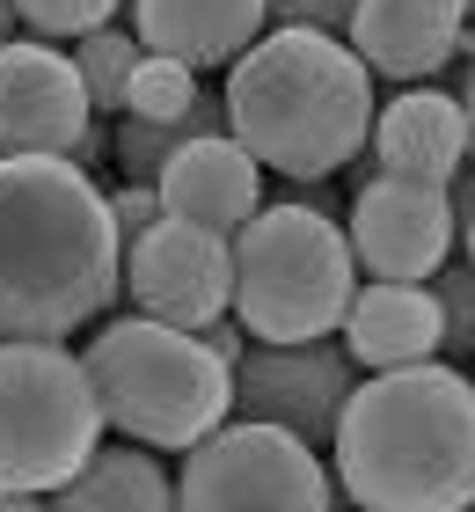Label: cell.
Wrapping results in <instances>:
<instances>
[{
    "instance_id": "f1b7e54d",
    "label": "cell",
    "mask_w": 475,
    "mask_h": 512,
    "mask_svg": "<svg viewBox=\"0 0 475 512\" xmlns=\"http://www.w3.org/2000/svg\"><path fill=\"white\" fill-rule=\"evenodd\" d=\"M8 30H22V22H15V0H0V44H8Z\"/></svg>"
},
{
    "instance_id": "7a4b0ae2",
    "label": "cell",
    "mask_w": 475,
    "mask_h": 512,
    "mask_svg": "<svg viewBox=\"0 0 475 512\" xmlns=\"http://www.w3.org/2000/svg\"><path fill=\"white\" fill-rule=\"evenodd\" d=\"M329 476L359 512H468L475 381L446 359L366 374L329 439Z\"/></svg>"
},
{
    "instance_id": "6da1fadb",
    "label": "cell",
    "mask_w": 475,
    "mask_h": 512,
    "mask_svg": "<svg viewBox=\"0 0 475 512\" xmlns=\"http://www.w3.org/2000/svg\"><path fill=\"white\" fill-rule=\"evenodd\" d=\"M125 293L110 191L81 161H0V344H66Z\"/></svg>"
},
{
    "instance_id": "7c38bea8",
    "label": "cell",
    "mask_w": 475,
    "mask_h": 512,
    "mask_svg": "<svg viewBox=\"0 0 475 512\" xmlns=\"http://www.w3.org/2000/svg\"><path fill=\"white\" fill-rule=\"evenodd\" d=\"M161 191V213L190 220V227H212V235H242V227L264 213V161H256L234 132H212V139H190L176 147V161L154 176Z\"/></svg>"
},
{
    "instance_id": "277c9868",
    "label": "cell",
    "mask_w": 475,
    "mask_h": 512,
    "mask_svg": "<svg viewBox=\"0 0 475 512\" xmlns=\"http://www.w3.org/2000/svg\"><path fill=\"white\" fill-rule=\"evenodd\" d=\"M88 388L110 432L154 454H190L234 417V366L198 330L154 315H117L88 337Z\"/></svg>"
},
{
    "instance_id": "4fadbf2b",
    "label": "cell",
    "mask_w": 475,
    "mask_h": 512,
    "mask_svg": "<svg viewBox=\"0 0 475 512\" xmlns=\"http://www.w3.org/2000/svg\"><path fill=\"white\" fill-rule=\"evenodd\" d=\"M468 0H359L344 44L373 66V81H432L454 66Z\"/></svg>"
},
{
    "instance_id": "30bf717a",
    "label": "cell",
    "mask_w": 475,
    "mask_h": 512,
    "mask_svg": "<svg viewBox=\"0 0 475 512\" xmlns=\"http://www.w3.org/2000/svg\"><path fill=\"white\" fill-rule=\"evenodd\" d=\"M359 388V366L337 337L322 344H249L234 359V417H256V425H278L307 439V447H329L337 439V417Z\"/></svg>"
},
{
    "instance_id": "9c48e42d",
    "label": "cell",
    "mask_w": 475,
    "mask_h": 512,
    "mask_svg": "<svg viewBox=\"0 0 475 512\" xmlns=\"http://www.w3.org/2000/svg\"><path fill=\"white\" fill-rule=\"evenodd\" d=\"M125 300L132 315L212 330L220 315H234V242L161 213L139 242H125Z\"/></svg>"
},
{
    "instance_id": "5bb4252c",
    "label": "cell",
    "mask_w": 475,
    "mask_h": 512,
    "mask_svg": "<svg viewBox=\"0 0 475 512\" xmlns=\"http://www.w3.org/2000/svg\"><path fill=\"white\" fill-rule=\"evenodd\" d=\"M373 169L402 183H454L468 169V110L446 88H402L373 110Z\"/></svg>"
},
{
    "instance_id": "e0dca14e",
    "label": "cell",
    "mask_w": 475,
    "mask_h": 512,
    "mask_svg": "<svg viewBox=\"0 0 475 512\" xmlns=\"http://www.w3.org/2000/svg\"><path fill=\"white\" fill-rule=\"evenodd\" d=\"M52 512H176V483L154 461V447H132V439H103L81 476H66V491L44 498Z\"/></svg>"
},
{
    "instance_id": "7402d4cb",
    "label": "cell",
    "mask_w": 475,
    "mask_h": 512,
    "mask_svg": "<svg viewBox=\"0 0 475 512\" xmlns=\"http://www.w3.org/2000/svg\"><path fill=\"white\" fill-rule=\"evenodd\" d=\"M117 161H125V183H154L183 147V125H154V118H125L117 125Z\"/></svg>"
},
{
    "instance_id": "ffe728a7",
    "label": "cell",
    "mask_w": 475,
    "mask_h": 512,
    "mask_svg": "<svg viewBox=\"0 0 475 512\" xmlns=\"http://www.w3.org/2000/svg\"><path fill=\"white\" fill-rule=\"evenodd\" d=\"M117 8H125V0H15V22L44 44H81L88 30L117 22Z\"/></svg>"
},
{
    "instance_id": "484cf974",
    "label": "cell",
    "mask_w": 475,
    "mask_h": 512,
    "mask_svg": "<svg viewBox=\"0 0 475 512\" xmlns=\"http://www.w3.org/2000/svg\"><path fill=\"white\" fill-rule=\"evenodd\" d=\"M461 110H468V161H475V66H468V81H461Z\"/></svg>"
},
{
    "instance_id": "44dd1931",
    "label": "cell",
    "mask_w": 475,
    "mask_h": 512,
    "mask_svg": "<svg viewBox=\"0 0 475 512\" xmlns=\"http://www.w3.org/2000/svg\"><path fill=\"white\" fill-rule=\"evenodd\" d=\"M432 300H439V322H446V359H475V264H439L432 278Z\"/></svg>"
},
{
    "instance_id": "83f0119b",
    "label": "cell",
    "mask_w": 475,
    "mask_h": 512,
    "mask_svg": "<svg viewBox=\"0 0 475 512\" xmlns=\"http://www.w3.org/2000/svg\"><path fill=\"white\" fill-rule=\"evenodd\" d=\"M461 249H468V264H475V205H461Z\"/></svg>"
},
{
    "instance_id": "8992f818",
    "label": "cell",
    "mask_w": 475,
    "mask_h": 512,
    "mask_svg": "<svg viewBox=\"0 0 475 512\" xmlns=\"http://www.w3.org/2000/svg\"><path fill=\"white\" fill-rule=\"evenodd\" d=\"M88 366L66 344H0V491L52 498L103 447Z\"/></svg>"
},
{
    "instance_id": "5b68a950",
    "label": "cell",
    "mask_w": 475,
    "mask_h": 512,
    "mask_svg": "<svg viewBox=\"0 0 475 512\" xmlns=\"http://www.w3.org/2000/svg\"><path fill=\"white\" fill-rule=\"evenodd\" d=\"M351 293H359V256L322 205H264L234 235V322L249 330V344L337 337Z\"/></svg>"
},
{
    "instance_id": "52a82bcc",
    "label": "cell",
    "mask_w": 475,
    "mask_h": 512,
    "mask_svg": "<svg viewBox=\"0 0 475 512\" xmlns=\"http://www.w3.org/2000/svg\"><path fill=\"white\" fill-rule=\"evenodd\" d=\"M176 512H337V476L307 439L227 417L183 454Z\"/></svg>"
},
{
    "instance_id": "f546056e",
    "label": "cell",
    "mask_w": 475,
    "mask_h": 512,
    "mask_svg": "<svg viewBox=\"0 0 475 512\" xmlns=\"http://www.w3.org/2000/svg\"><path fill=\"white\" fill-rule=\"evenodd\" d=\"M468 15H475V0H468Z\"/></svg>"
},
{
    "instance_id": "3957f363",
    "label": "cell",
    "mask_w": 475,
    "mask_h": 512,
    "mask_svg": "<svg viewBox=\"0 0 475 512\" xmlns=\"http://www.w3.org/2000/svg\"><path fill=\"white\" fill-rule=\"evenodd\" d=\"M227 132L293 183H322L373 139V66L344 37L264 30L220 81Z\"/></svg>"
},
{
    "instance_id": "ba28073f",
    "label": "cell",
    "mask_w": 475,
    "mask_h": 512,
    "mask_svg": "<svg viewBox=\"0 0 475 512\" xmlns=\"http://www.w3.org/2000/svg\"><path fill=\"white\" fill-rule=\"evenodd\" d=\"M110 139L95 132V103L74 74V52L44 37H8L0 44V161L15 154H59V161H88Z\"/></svg>"
},
{
    "instance_id": "8fae6325",
    "label": "cell",
    "mask_w": 475,
    "mask_h": 512,
    "mask_svg": "<svg viewBox=\"0 0 475 512\" xmlns=\"http://www.w3.org/2000/svg\"><path fill=\"white\" fill-rule=\"evenodd\" d=\"M351 256L366 278L388 286H432L439 264L461 242V205L446 183H402V176H366L359 205H351Z\"/></svg>"
},
{
    "instance_id": "4316f807",
    "label": "cell",
    "mask_w": 475,
    "mask_h": 512,
    "mask_svg": "<svg viewBox=\"0 0 475 512\" xmlns=\"http://www.w3.org/2000/svg\"><path fill=\"white\" fill-rule=\"evenodd\" d=\"M0 512H52V505H44V498H8V491H0Z\"/></svg>"
},
{
    "instance_id": "cb8c5ba5",
    "label": "cell",
    "mask_w": 475,
    "mask_h": 512,
    "mask_svg": "<svg viewBox=\"0 0 475 512\" xmlns=\"http://www.w3.org/2000/svg\"><path fill=\"white\" fill-rule=\"evenodd\" d=\"M154 220H161V191H154V183H125V191H110V227H117V242H139Z\"/></svg>"
},
{
    "instance_id": "ac0fdd59",
    "label": "cell",
    "mask_w": 475,
    "mask_h": 512,
    "mask_svg": "<svg viewBox=\"0 0 475 512\" xmlns=\"http://www.w3.org/2000/svg\"><path fill=\"white\" fill-rule=\"evenodd\" d=\"M147 59V44L132 37V22L117 30V22H103V30H88L74 44V74L88 88V103H95V118L103 110H125V88H132V66Z\"/></svg>"
},
{
    "instance_id": "603a6c76",
    "label": "cell",
    "mask_w": 475,
    "mask_h": 512,
    "mask_svg": "<svg viewBox=\"0 0 475 512\" xmlns=\"http://www.w3.org/2000/svg\"><path fill=\"white\" fill-rule=\"evenodd\" d=\"M264 8H271V30H322V37H344L359 0H264Z\"/></svg>"
},
{
    "instance_id": "9a60e30c",
    "label": "cell",
    "mask_w": 475,
    "mask_h": 512,
    "mask_svg": "<svg viewBox=\"0 0 475 512\" xmlns=\"http://www.w3.org/2000/svg\"><path fill=\"white\" fill-rule=\"evenodd\" d=\"M264 30H271L264 0H132V37L147 52L198 66V74H212V66L227 74Z\"/></svg>"
},
{
    "instance_id": "2e32d148",
    "label": "cell",
    "mask_w": 475,
    "mask_h": 512,
    "mask_svg": "<svg viewBox=\"0 0 475 512\" xmlns=\"http://www.w3.org/2000/svg\"><path fill=\"white\" fill-rule=\"evenodd\" d=\"M337 344L351 352V366H366V374H395V366L439 359L446 322H439L432 286H388V278H366V286L351 293V308H344Z\"/></svg>"
},
{
    "instance_id": "d6986e66",
    "label": "cell",
    "mask_w": 475,
    "mask_h": 512,
    "mask_svg": "<svg viewBox=\"0 0 475 512\" xmlns=\"http://www.w3.org/2000/svg\"><path fill=\"white\" fill-rule=\"evenodd\" d=\"M198 66H183L169 52H147L132 66V88H125V118H154V125H176L190 103H198Z\"/></svg>"
},
{
    "instance_id": "d4e9b609",
    "label": "cell",
    "mask_w": 475,
    "mask_h": 512,
    "mask_svg": "<svg viewBox=\"0 0 475 512\" xmlns=\"http://www.w3.org/2000/svg\"><path fill=\"white\" fill-rule=\"evenodd\" d=\"M198 337H205V344H212V352H220L227 366H234V359L249 352V330H242V322H234V315H220V322H212V330H198Z\"/></svg>"
}]
</instances>
